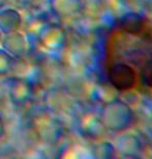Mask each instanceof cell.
I'll return each instance as SVG.
<instances>
[{"mask_svg":"<svg viewBox=\"0 0 152 159\" xmlns=\"http://www.w3.org/2000/svg\"><path fill=\"white\" fill-rule=\"evenodd\" d=\"M103 69L107 82L121 93L152 94V21L126 14L106 31Z\"/></svg>","mask_w":152,"mask_h":159,"instance_id":"1","label":"cell"}]
</instances>
